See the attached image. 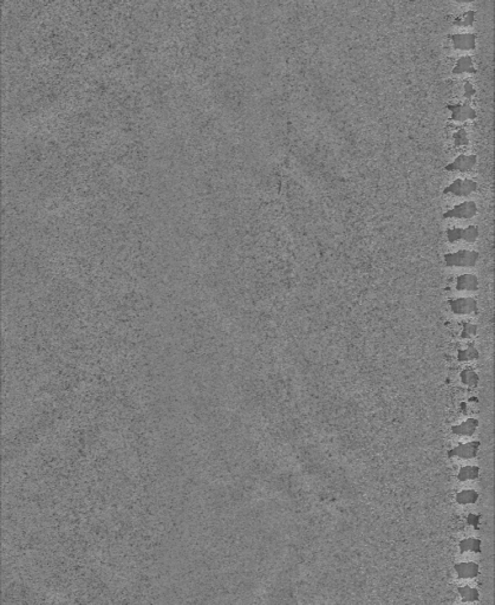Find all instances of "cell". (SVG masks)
<instances>
[{
  "mask_svg": "<svg viewBox=\"0 0 495 605\" xmlns=\"http://www.w3.org/2000/svg\"><path fill=\"white\" fill-rule=\"evenodd\" d=\"M473 95H475V89H474V87L469 82H466V83H464V96L467 98H470Z\"/></svg>",
  "mask_w": 495,
  "mask_h": 605,
  "instance_id": "d6986e66",
  "label": "cell"
},
{
  "mask_svg": "<svg viewBox=\"0 0 495 605\" xmlns=\"http://www.w3.org/2000/svg\"><path fill=\"white\" fill-rule=\"evenodd\" d=\"M480 447V442L479 441H475V442H470V443H466V444H460V446H457L452 449L448 453V457H460L463 459H470L476 457L477 450H479Z\"/></svg>",
  "mask_w": 495,
  "mask_h": 605,
  "instance_id": "ba28073f",
  "label": "cell"
},
{
  "mask_svg": "<svg viewBox=\"0 0 495 605\" xmlns=\"http://www.w3.org/2000/svg\"><path fill=\"white\" fill-rule=\"evenodd\" d=\"M474 20H475V11H468L467 13H464L463 16L459 17V18L454 22V25L470 26L473 25Z\"/></svg>",
  "mask_w": 495,
  "mask_h": 605,
  "instance_id": "4fadbf2b",
  "label": "cell"
},
{
  "mask_svg": "<svg viewBox=\"0 0 495 605\" xmlns=\"http://www.w3.org/2000/svg\"><path fill=\"white\" fill-rule=\"evenodd\" d=\"M476 160V155H460L452 163L447 165L445 169L448 172H468L475 166Z\"/></svg>",
  "mask_w": 495,
  "mask_h": 605,
  "instance_id": "8992f818",
  "label": "cell"
},
{
  "mask_svg": "<svg viewBox=\"0 0 495 605\" xmlns=\"http://www.w3.org/2000/svg\"><path fill=\"white\" fill-rule=\"evenodd\" d=\"M447 109L452 111V117H450L452 121L464 122L467 120H474V118H476V111L468 103L448 104L447 105Z\"/></svg>",
  "mask_w": 495,
  "mask_h": 605,
  "instance_id": "5b68a950",
  "label": "cell"
},
{
  "mask_svg": "<svg viewBox=\"0 0 495 605\" xmlns=\"http://www.w3.org/2000/svg\"><path fill=\"white\" fill-rule=\"evenodd\" d=\"M477 189V183L469 179H457L452 185L446 187L443 194H454L456 196H468Z\"/></svg>",
  "mask_w": 495,
  "mask_h": 605,
  "instance_id": "3957f363",
  "label": "cell"
},
{
  "mask_svg": "<svg viewBox=\"0 0 495 605\" xmlns=\"http://www.w3.org/2000/svg\"><path fill=\"white\" fill-rule=\"evenodd\" d=\"M462 381L464 383L470 384V386H476L477 382H479V377H477L475 372L466 370V371L462 372Z\"/></svg>",
  "mask_w": 495,
  "mask_h": 605,
  "instance_id": "2e32d148",
  "label": "cell"
},
{
  "mask_svg": "<svg viewBox=\"0 0 495 605\" xmlns=\"http://www.w3.org/2000/svg\"><path fill=\"white\" fill-rule=\"evenodd\" d=\"M479 422H477V420H468L466 422H463L462 424H460V426L453 427V433L457 434V435H467V436H469V435H473L475 433L476 427Z\"/></svg>",
  "mask_w": 495,
  "mask_h": 605,
  "instance_id": "7c38bea8",
  "label": "cell"
},
{
  "mask_svg": "<svg viewBox=\"0 0 495 605\" xmlns=\"http://www.w3.org/2000/svg\"><path fill=\"white\" fill-rule=\"evenodd\" d=\"M479 474L477 467H463L459 474L460 480H468V479H475Z\"/></svg>",
  "mask_w": 495,
  "mask_h": 605,
  "instance_id": "9a60e30c",
  "label": "cell"
},
{
  "mask_svg": "<svg viewBox=\"0 0 495 605\" xmlns=\"http://www.w3.org/2000/svg\"><path fill=\"white\" fill-rule=\"evenodd\" d=\"M477 278L473 274H463L457 278L456 280V290L459 291H476L477 290Z\"/></svg>",
  "mask_w": 495,
  "mask_h": 605,
  "instance_id": "30bf717a",
  "label": "cell"
},
{
  "mask_svg": "<svg viewBox=\"0 0 495 605\" xmlns=\"http://www.w3.org/2000/svg\"><path fill=\"white\" fill-rule=\"evenodd\" d=\"M473 494H474L473 492H464V493H462V494H460L459 500L460 501H467V502L468 501H473V500H470V499H469L470 495H473Z\"/></svg>",
  "mask_w": 495,
  "mask_h": 605,
  "instance_id": "ffe728a7",
  "label": "cell"
},
{
  "mask_svg": "<svg viewBox=\"0 0 495 605\" xmlns=\"http://www.w3.org/2000/svg\"><path fill=\"white\" fill-rule=\"evenodd\" d=\"M476 334V326L475 325H464V331L462 334V337H470V336L475 335Z\"/></svg>",
  "mask_w": 495,
  "mask_h": 605,
  "instance_id": "ac0fdd59",
  "label": "cell"
},
{
  "mask_svg": "<svg viewBox=\"0 0 495 605\" xmlns=\"http://www.w3.org/2000/svg\"><path fill=\"white\" fill-rule=\"evenodd\" d=\"M450 39L457 50H474L476 46V35L473 33H457L450 36Z\"/></svg>",
  "mask_w": 495,
  "mask_h": 605,
  "instance_id": "52a82bcc",
  "label": "cell"
},
{
  "mask_svg": "<svg viewBox=\"0 0 495 605\" xmlns=\"http://www.w3.org/2000/svg\"><path fill=\"white\" fill-rule=\"evenodd\" d=\"M479 237V229L476 226H469L467 229H450L447 230V238L450 243L457 240H466L468 243H474Z\"/></svg>",
  "mask_w": 495,
  "mask_h": 605,
  "instance_id": "277c9868",
  "label": "cell"
},
{
  "mask_svg": "<svg viewBox=\"0 0 495 605\" xmlns=\"http://www.w3.org/2000/svg\"><path fill=\"white\" fill-rule=\"evenodd\" d=\"M454 74L461 73H476V69L473 65V58L470 56H464L456 62L455 67L453 69Z\"/></svg>",
  "mask_w": 495,
  "mask_h": 605,
  "instance_id": "8fae6325",
  "label": "cell"
},
{
  "mask_svg": "<svg viewBox=\"0 0 495 605\" xmlns=\"http://www.w3.org/2000/svg\"><path fill=\"white\" fill-rule=\"evenodd\" d=\"M477 357H479V352H477V350L474 348L472 344H469L467 350L459 352V361L461 362L469 361V359L477 358Z\"/></svg>",
  "mask_w": 495,
  "mask_h": 605,
  "instance_id": "5bb4252c",
  "label": "cell"
},
{
  "mask_svg": "<svg viewBox=\"0 0 495 605\" xmlns=\"http://www.w3.org/2000/svg\"><path fill=\"white\" fill-rule=\"evenodd\" d=\"M454 140H455V144L457 147H460V145H464L468 143V138H467V134L464 130H460L457 131L456 134H454Z\"/></svg>",
  "mask_w": 495,
  "mask_h": 605,
  "instance_id": "e0dca14e",
  "label": "cell"
},
{
  "mask_svg": "<svg viewBox=\"0 0 495 605\" xmlns=\"http://www.w3.org/2000/svg\"><path fill=\"white\" fill-rule=\"evenodd\" d=\"M477 213L476 203L473 201H466L456 205L454 208L447 210L443 214V219H472Z\"/></svg>",
  "mask_w": 495,
  "mask_h": 605,
  "instance_id": "7a4b0ae2",
  "label": "cell"
},
{
  "mask_svg": "<svg viewBox=\"0 0 495 605\" xmlns=\"http://www.w3.org/2000/svg\"><path fill=\"white\" fill-rule=\"evenodd\" d=\"M450 307H452L453 312L459 315L470 314V312L476 310V301L473 298H462L456 299V300L449 301Z\"/></svg>",
  "mask_w": 495,
  "mask_h": 605,
  "instance_id": "9c48e42d",
  "label": "cell"
},
{
  "mask_svg": "<svg viewBox=\"0 0 495 605\" xmlns=\"http://www.w3.org/2000/svg\"><path fill=\"white\" fill-rule=\"evenodd\" d=\"M477 260H479V252H475V251L462 250L459 251V252L448 253L445 256L447 266L472 267L475 266Z\"/></svg>",
  "mask_w": 495,
  "mask_h": 605,
  "instance_id": "6da1fadb",
  "label": "cell"
}]
</instances>
